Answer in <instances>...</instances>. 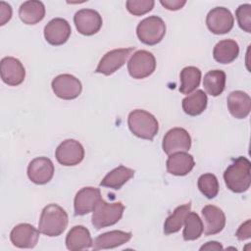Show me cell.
<instances>
[{
	"label": "cell",
	"instance_id": "cell-1",
	"mask_svg": "<svg viewBox=\"0 0 251 251\" xmlns=\"http://www.w3.org/2000/svg\"><path fill=\"white\" fill-rule=\"evenodd\" d=\"M224 180L226 187L234 193L247 191L251 183V163L243 156L235 159L225 171Z\"/></svg>",
	"mask_w": 251,
	"mask_h": 251
},
{
	"label": "cell",
	"instance_id": "cell-2",
	"mask_svg": "<svg viewBox=\"0 0 251 251\" xmlns=\"http://www.w3.org/2000/svg\"><path fill=\"white\" fill-rule=\"evenodd\" d=\"M69 217L65 209L58 204H48L41 212L38 229L41 233L55 237L61 235L68 226Z\"/></svg>",
	"mask_w": 251,
	"mask_h": 251
},
{
	"label": "cell",
	"instance_id": "cell-3",
	"mask_svg": "<svg viewBox=\"0 0 251 251\" xmlns=\"http://www.w3.org/2000/svg\"><path fill=\"white\" fill-rule=\"evenodd\" d=\"M127 126L135 136L147 140H153L159 131V123L155 116L141 109H136L129 113Z\"/></svg>",
	"mask_w": 251,
	"mask_h": 251
},
{
	"label": "cell",
	"instance_id": "cell-4",
	"mask_svg": "<svg viewBox=\"0 0 251 251\" xmlns=\"http://www.w3.org/2000/svg\"><path fill=\"white\" fill-rule=\"evenodd\" d=\"M125 206L122 202L108 203L103 199L92 213L91 223L96 229H101L117 224L123 217Z\"/></svg>",
	"mask_w": 251,
	"mask_h": 251
},
{
	"label": "cell",
	"instance_id": "cell-5",
	"mask_svg": "<svg viewBox=\"0 0 251 251\" xmlns=\"http://www.w3.org/2000/svg\"><path fill=\"white\" fill-rule=\"evenodd\" d=\"M166 34V24L158 16L143 19L136 27L138 39L146 45H156L162 41Z\"/></svg>",
	"mask_w": 251,
	"mask_h": 251
},
{
	"label": "cell",
	"instance_id": "cell-6",
	"mask_svg": "<svg viewBox=\"0 0 251 251\" xmlns=\"http://www.w3.org/2000/svg\"><path fill=\"white\" fill-rule=\"evenodd\" d=\"M156 69V59L147 50L134 52L127 62V71L131 77L142 79L151 75Z\"/></svg>",
	"mask_w": 251,
	"mask_h": 251
},
{
	"label": "cell",
	"instance_id": "cell-7",
	"mask_svg": "<svg viewBox=\"0 0 251 251\" xmlns=\"http://www.w3.org/2000/svg\"><path fill=\"white\" fill-rule=\"evenodd\" d=\"M51 87L54 94L64 100L75 99L82 90L80 80L70 74H62L55 76L51 82Z\"/></svg>",
	"mask_w": 251,
	"mask_h": 251
},
{
	"label": "cell",
	"instance_id": "cell-8",
	"mask_svg": "<svg viewBox=\"0 0 251 251\" xmlns=\"http://www.w3.org/2000/svg\"><path fill=\"white\" fill-rule=\"evenodd\" d=\"M55 157L58 163L65 167L76 166L84 158V148L75 139H66L56 148Z\"/></svg>",
	"mask_w": 251,
	"mask_h": 251
},
{
	"label": "cell",
	"instance_id": "cell-9",
	"mask_svg": "<svg viewBox=\"0 0 251 251\" xmlns=\"http://www.w3.org/2000/svg\"><path fill=\"white\" fill-rule=\"evenodd\" d=\"M206 25L212 33L226 34L232 29L234 18L227 8L215 7L207 15Z\"/></svg>",
	"mask_w": 251,
	"mask_h": 251
},
{
	"label": "cell",
	"instance_id": "cell-10",
	"mask_svg": "<svg viewBox=\"0 0 251 251\" xmlns=\"http://www.w3.org/2000/svg\"><path fill=\"white\" fill-rule=\"evenodd\" d=\"M191 147V136L182 127H173L163 138L162 148L167 155L176 152H186Z\"/></svg>",
	"mask_w": 251,
	"mask_h": 251
},
{
	"label": "cell",
	"instance_id": "cell-11",
	"mask_svg": "<svg viewBox=\"0 0 251 251\" xmlns=\"http://www.w3.org/2000/svg\"><path fill=\"white\" fill-rule=\"evenodd\" d=\"M134 50V47L128 48H120L114 49L107 52L100 60L97 68L95 69V73L102 74L105 75H113L120 68H122L128 56Z\"/></svg>",
	"mask_w": 251,
	"mask_h": 251
},
{
	"label": "cell",
	"instance_id": "cell-12",
	"mask_svg": "<svg viewBox=\"0 0 251 251\" xmlns=\"http://www.w3.org/2000/svg\"><path fill=\"white\" fill-rule=\"evenodd\" d=\"M74 23L76 30L86 36L97 33L103 25L100 14L93 9H81L74 16Z\"/></svg>",
	"mask_w": 251,
	"mask_h": 251
},
{
	"label": "cell",
	"instance_id": "cell-13",
	"mask_svg": "<svg viewBox=\"0 0 251 251\" xmlns=\"http://www.w3.org/2000/svg\"><path fill=\"white\" fill-rule=\"evenodd\" d=\"M102 200L101 191L97 187L87 186L79 189L74 200L75 216H83L93 212L98 203Z\"/></svg>",
	"mask_w": 251,
	"mask_h": 251
},
{
	"label": "cell",
	"instance_id": "cell-14",
	"mask_svg": "<svg viewBox=\"0 0 251 251\" xmlns=\"http://www.w3.org/2000/svg\"><path fill=\"white\" fill-rule=\"evenodd\" d=\"M53 162L47 157H36L27 166V176L35 184H46L54 176Z\"/></svg>",
	"mask_w": 251,
	"mask_h": 251
},
{
	"label": "cell",
	"instance_id": "cell-15",
	"mask_svg": "<svg viewBox=\"0 0 251 251\" xmlns=\"http://www.w3.org/2000/svg\"><path fill=\"white\" fill-rule=\"evenodd\" d=\"M39 233V229L32 225L23 223L13 227L10 232V240L18 248H33L38 242Z\"/></svg>",
	"mask_w": 251,
	"mask_h": 251
},
{
	"label": "cell",
	"instance_id": "cell-16",
	"mask_svg": "<svg viewBox=\"0 0 251 251\" xmlns=\"http://www.w3.org/2000/svg\"><path fill=\"white\" fill-rule=\"evenodd\" d=\"M71 33V25L68 21L63 18L52 19L44 26L45 40L53 46L65 44L70 38Z\"/></svg>",
	"mask_w": 251,
	"mask_h": 251
},
{
	"label": "cell",
	"instance_id": "cell-17",
	"mask_svg": "<svg viewBox=\"0 0 251 251\" xmlns=\"http://www.w3.org/2000/svg\"><path fill=\"white\" fill-rule=\"evenodd\" d=\"M1 78L10 86L20 85L25 77V69L22 62L15 57H4L1 60Z\"/></svg>",
	"mask_w": 251,
	"mask_h": 251
},
{
	"label": "cell",
	"instance_id": "cell-18",
	"mask_svg": "<svg viewBox=\"0 0 251 251\" xmlns=\"http://www.w3.org/2000/svg\"><path fill=\"white\" fill-rule=\"evenodd\" d=\"M201 214L205 235H214L224 229L226 215L221 208L215 205H206L202 208Z\"/></svg>",
	"mask_w": 251,
	"mask_h": 251
},
{
	"label": "cell",
	"instance_id": "cell-19",
	"mask_svg": "<svg viewBox=\"0 0 251 251\" xmlns=\"http://www.w3.org/2000/svg\"><path fill=\"white\" fill-rule=\"evenodd\" d=\"M195 166L194 158L187 152H176L169 155L166 162L168 173L177 176L188 175Z\"/></svg>",
	"mask_w": 251,
	"mask_h": 251
},
{
	"label": "cell",
	"instance_id": "cell-20",
	"mask_svg": "<svg viewBox=\"0 0 251 251\" xmlns=\"http://www.w3.org/2000/svg\"><path fill=\"white\" fill-rule=\"evenodd\" d=\"M227 109L235 119H245L251 110L250 96L241 90L231 91L226 99Z\"/></svg>",
	"mask_w": 251,
	"mask_h": 251
},
{
	"label": "cell",
	"instance_id": "cell-21",
	"mask_svg": "<svg viewBox=\"0 0 251 251\" xmlns=\"http://www.w3.org/2000/svg\"><path fill=\"white\" fill-rule=\"evenodd\" d=\"M132 233L130 231L111 230L99 234L93 241L92 249H112L122 246L131 239Z\"/></svg>",
	"mask_w": 251,
	"mask_h": 251
},
{
	"label": "cell",
	"instance_id": "cell-22",
	"mask_svg": "<svg viewBox=\"0 0 251 251\" xmlns=\"http://www.w3.org/2000/svg\"><path fill=\"white\" fill-rule=\"evenodd\" d=\"M93 240L89 230L83 226H73L66 236V247L71 251H78L92 247Z\"/></svg>",
	"mask_w": 251,
	"mask_h": 251
},
{
	"label": "cell",
	"instance_id": "cell-23",
	"mask_svg": "<svg viewBox=\"0 0 251 251\" xmlns=\"http://www.w3.org/2000/svg\"><path fill=\"white\" fill-rule=\"evenodd\" d=\"M19 17L25 25H36L45 17V6L38 0L25 1L19 8Z\"/></svg>",
	"mask_w": 251,
	"mask_h": 251
},
{
	"label": "cell",
	"instance_id": "cell-24",
	"mask_svg": "<svg viewBox=\"0 0 251 251\" xmlns=\"http://www.w3.org/2000/svg\"><path fill=\"white\" fill-rule=\"evenodd\" d=\"M134 176V170L123 165L109 172L100 181V186L119 190Z\"/></svg>",
	"mask_w": 251,
	"mask_h": 251
},
{
	"label": "cell",
	"instance_id": "cell-25",
	"mask_svg": "<svg viewBox=\"0 0 251 251\" xmlns=\"http://www.w3.org/2000/svg\"><path fill=\"white\" fill-rule=\"evenodd\" d=\"M239 55L238 43L233 39L219 41L213 49V57L220 64H229Z\"/></svg>",
	"mask_w": 251,
	"mask_h": 251
},
{
	"label": "cell",
	"instance_id": "cell-26",
	"mask_svg": "<svg viewBox=\"0 0 251 251\" xmlns=\"http://www.w3.org/2000/svg\"><path fill=\"white\" fill-rule=\"evenodd\" d=\"M207 94L203 90L198 89L184 97L182 99L181 105L182 110L185 114L191 117H196L205 111V109L207 108Z\"/></svg>",
	"mask_w": 251,
	"mask_h": 251
},
{
	"label": "cell",
	"instance_id": "cell-27",
	"mask_svg": "<svg viewBox=\"0 0 251 251\" xmlns=\"http://www.w3.org/2000/svg\"><path fill=\"white\" fill-rule=\"evenodd\" d=\"M226 73L222 70L209 71L203 78V86L206 92L214 97L223 93L226 87Z\"/></svg>",
	"mask_w": 251,
	"mask_h": 251
},
{
	"label": "cell",
	"instance_id": "cell-28",
	"mask_svg": "<svg viewBox=\"0 0 251 251\" xmlns=\"http://www.w3.org/2000/svg\"><path fill=\"white\" fill-rule=\"evenodd\" d=\"M191 203H185L177 206L174 212L165 220L164 233L169 235L177 232L183 226L186 215L190 212Z\"/></svg>",
	"mask_w": 251,
	"mask_h": 251
},
{
	"label": "cell",
	"instance_id": "cell-29",
	"mask_svg": "<svg viewBox=\"0 0 251 251\" xmlns=\"http://www.w3.org/2000/svg\"><path fill=\"white\" fill-rule=\"evenodd\" d=\"M201 80V71L194 67L188 66L181 70L180 72V86L179 92L181 94L192 93L200 84Z\"/></svg>",
	"mask_w": 251,
	"mask_h": 251
},
{
	"label": "cell",
	"instance_id": "cell-30",
	"mask_svg": "<svg viewBox=\"0 0 251 251\" xmlns=\"http://www.w3.org/2000/svg\"><path fill=\"white\" fill-rule=\"evenodd\" d=\"M184 227L182 236L185 241L198 239L203 233V223L198 214L189 212L184 220Z\"/></svg>",
	"mask_w": 251,
	"mask_h": 251
},
{
	"label": "cell",
	"instance_id": "cell-31",
	"mask_svg": "<svg viewBox=\"0 0 251 251\" xmlns=\"http://www.w3.org/2000/svg\"><path fill=\"white\" fill-rule=\"evenodd\" d=\"M197 186L201 193L208 199L215 198L219 193V181L215 175L211 173L203 174L199 176Z\"/></svg>",
	"mask_w": 251,
	"mask_h": 251
},
{
	"label": "cell",
	"instance_id": "cell-32",
	"mask_svg": "<svg viewBox=\"0 0 251 251\" xmlns=\"http://www.w3.org/2000/svg\"><path fill=\"white\" fill-rule=\"evenodd\" d=\"M153 0H127L126 2V10L133 16H142L154 8Z\"/></svg>",
	"mask_w": 251,
	"mask_h": 251
},
{
	"label": "cell",
	"instance_id": "cell-33",
	"mask_svg": "<svg viewBox=\"0 0 251 251\" xmlns=\"http://www.w3.org/2000/svg\"><path fill=\"white\" fill-rule=\"evenodd\" d=\"M235 17L238 23L239 27L250 33L251 32V5L250 4H242L238 6L235 11Z\"/></svg>",
	"mask_w": 251,
	"mask_h": 251
},
{
	"label": "cell",
	"instance_id": "cell-34",
	"mask_svg": "<svg viewBox=\"0 0 251 251\" xmlns=\"http://www.w3.org/2000/svg\"><path fill=\"white\" fill-rule=\"evenodd\" d=\"M12 18V7L4 2H0V25H4Z\"/></svg>",
	"mask_w": 251,
	"mask_h": 251
},
{
	"label": "cell",
	"instance_id": "cell-35",
	"mask_svg": "<svg viewBox=\"0 0 251 251\" xmlns=\"http://www.w3.org/2000/svg\"><path fill=\"white\" fill-rule=\"evenodd\" d=\"M251 221L247 220L245 223H243L237 229L235 235L238 240H246L251 237V226H250Z\"/></svg>",
	"mask_w": 251,
	"mask_h": 251
},
{
	"label": "cell",
	"instance_id": "cell-36",
	"mask_svg": "<svg viewBox=\"0 0 251 251\" xmlns=\"http://www.w3.org/2000/svg\"><path fill=\"white\" fill-rule=\"evenodd\" d=\"M161 5L170 11H177L181 9L185 4V0H161Z\"/></svg>",
	"mask_w": 251,
	"mask_h": 251
},
{
	"label": "cell",
	"instance_id": "cell-37",
	"mask_svg": "<svg viewBox=\"0 0 251 251\" xmlns=\"http://www.w3.org/2000/svg\"><path fill=\"white\" fill-rule=\"evenodd\" d=\"M223 246L218 241H209L200 247V250H221Z\"/></svg>",
	"mask_w": 251,
	"mask_h": 251
}]
</instances>
